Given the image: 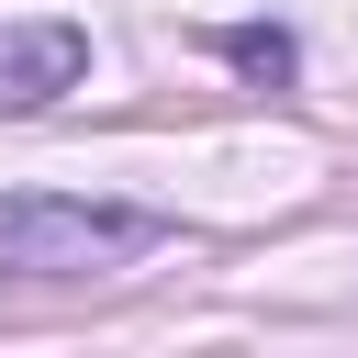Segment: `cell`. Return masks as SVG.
Here are the masks:
<instances>
[{
    "instance_id": "obj_1",
    "label": "cell",
    "mask_w": 358,
    "mask_h": 358,
    "mask_svg": "<svg viewBox=\"0 0 358 358\" xmlns=\"http://www.w3.org/2000/svg\"><path fill=\"white\" fill-rule=\"evenodd\" d=\"M145 246H168V213H145V201H67V190H11L0 201V268H34V280L123 268Z\"/></svg>"
},
{
    "instance_id": "obj_2",
    "label": "cell",
    "mask_w": 358,
    "mask_h": 358,
    "mask_svg": "<svg viewBox=\"0 0 358 358\" xmlns=\"http://www.w3.org/2000/svg\"><path fill=\"white\" fill-rule=\"evenodd\" d=\"M90 78V34L67 11H34V22H0V112H45L56 90Z\"/></svg>"
},
{
    "instance_id": "obj_3",
    "label": "cell",
    "mask_w": 358,
    "mask_h": 358,
    "mask_svg": "<svg viewBox=\"0 0 358 358\" xmlns=\"http://www.w3.org/2000/svg\"><path fill=\"white\" fill-rule=\"evenodd\" d=\"M224 56H235V67H246V78H268V90H291V67H302V56H291V34H280V22H235V34H224Z\"/></svg>"
}]
</instances>
